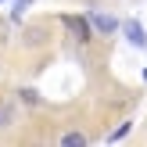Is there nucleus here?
Here are the masks:
<instances>
[{"label": "nucleus", "instance_id": "f257e3e1", "mask_svg": "<svg viewBox=\"0 0 147 147\" xmlns=\"http://www.w3.org/2000/svg\"><path fill=\"white\" fill-rule=\"evenodd\" d=\"M61 22L72 29V32H76V40H79V43H90V40H93V25H90V18H79V14H65Z\"/></svg>", "mask_w": 147, "mask_h": 147}, {"label": "nucleus", "instance_id": "f03ea898", "mask_svg": "<svg viewBox=\"0 0 147 147\" xmlns=\"http://www.w3.org/2000/svg\"><path fill=\"white\" fill-rule=\"evenodd\" d=\"M86 18H90L93 32H100V36H111V32H119V18H111V14H100V11H90Z\"/></svg>", "mask_w": 147, "mask_h": 147}, {"label": "nucleus", "instance_id": "7ed1b4c3", "mask_svg": "<svg viewBox=\"0 0 147 147\" xmlns=\"http://www.w3.org/2000/svg\"><path fill=\"white\" fill-rule=\"evenodd\" d=\"M119 29H122V32H126V40L133 43V47H147V32H144V25H140V22H136V18L122 22Z\"/></svg>", "mask_w": 147, "mask_h": 147}, {"label": "nucleus", "instance_id": "20e7f679", "mask_svg": "<svg viewBox=\"0 0 147 147\" xmlns=\"http://www.w3.org/2000/svg\"><path fill=\"white\" fill-rule=\"evenodd\" d=\"M14 119H18V111H14L11 100H0V129H11Z\"/></svg>", "mask_w": 147, "mask_h": 147}, {"label": "nucleus", "instance_id": "39448f33", "mask_svg": "<svg viewBox=\"0 0 147 147\" xmlns=\"http://www.w3.org/2000/svg\"><path fill=\"white\" fill-rule=\"evenodd\" d=\"M86 144H90V136H86V133H76V129L61 136V147H86Z\"/></svg>", "mask_w": 147, "mask_h": 147}, {"label": "nucleus", "instance_id": "423d86ee", "mask_svg": "<svg viewBox=\"0 0 147 147\" xmlns=\"http://www.w3.org/2000/svg\"><path fill=\"white\" fill-rule=\"evenodd\" d=\"M43 40H47L43 29H25V47H36V43H43Z\"/></svg>", "mask_w": 147, "mask_h": 147}, {"label": "nucleus", "instance_id": "0eeeda50", "mask_svg": "<svg viewBox=\"0 0 147 147\" xmlns=\"http://www.w3.org/2000/svg\"><path fill=\"white\" fill-rule=\"evenodd\" d=\"M18 97L25 100V104H32V108H36V104H43V97H40L36 90H32V86H25V90H18Z\"/></svg>", "mask_w": 147, "mask_h": 147}, {"label": "nucleus", "instance_id": "6e6552de", "mask_svg": "<svg viewBox=\"0 0 147 147\" xmlns=\"http://www.w3.org/2000/svg\"><path fill=\"white\" fill-rule=\"evenodd\" d=\"M129 129H133V122H122V126H119V129H115V133H111V136H108V140H122V136H126V133H129Z\"/></svg>", "mask_w": 147, "mask_h": 147}, {"label": "nucleus", "instance_id": "1a4fd4ad", "mask_svg": "<svg viewBox=\"0 0 147 147\" xmlns=\"http://www.w3.org/2000/svg\"><path fill=\"white\" fill-rule=\"evenodd\" d=\"M29 4H32V0H14V18H18V14H22V11H25V7H29Z\"/></svg>", "mask_w": 147, "mask_h": 147}, {"label": "nucleus", "instance_id": "9d476101", "mask_svg": "<svg viewBox=\"0 0 147 147\" xmlns=\"http://www.w3.org/2000/svg\"><path fill=\"white\" fill-rule=\"evenodd\" d=\"M144 79H147V72H144Z\"/></svg>", "mask_w": 147, "mask_h": 147}]
</instances>
